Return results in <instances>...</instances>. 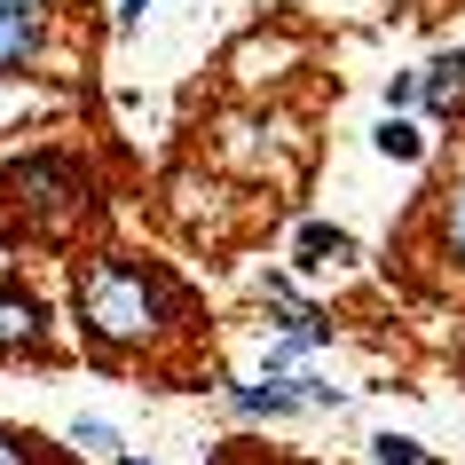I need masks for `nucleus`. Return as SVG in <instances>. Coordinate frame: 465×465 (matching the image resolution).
<instances>
[{
    "label": "nucleus",
    "mask_w": 465,
    "mask_h": 465,
    "mask_svg": "<svg viewBox=\"0 0 465 465\" xmlns=\"http://www.w3.org/2000/svg\"><path fill=\"white\" fill-rule=\"evenodd\" d=\"M72 331L79 347L111 363H158L173 340L197 331V292L166 261H143V252H87L72 261Z\"/></svg>",
    "instance_id": "obj_1"
},
{
    "label": "nucleus",
    "mask_w": 465,
    "mask_h": 465,
    "mask_svg": "<svg viewBox=\"0 0 465 465\" xmlns=\"http://www.w3.org/2000/svg\"><path fill=\"white\" fill-rule=\"evenodd\" d=\"M103 221V173L87 150H25L0 173V237L64 252Z\"/></svg>",
    "instance_id": "obj_2"
},
{
    "label": "nucleus",
    "mask_w": 465,
    "mask_h": 465,
    "mask_svg": "<svg viewBox=\"0 0 465 465\" xmlns=\"http://www.w3.org/2000/svg\"><path fill=\"white\" fill-rule=\"evenodd\" d=\"M55 355V316L48 300L16 284V276H0V363H48Z\"/></svg>",
    "instance_id": "obj_3"
},
{
    "label": "nucleus",
    "mask_w": 465,
    "mask_h": 465,
    "mask_svg": "<svg viewBox=\"0 0 465 465\" xmlns=\"http://www.w3.org/2000/svg\"><path fill=\"white\" fill-rule=\"evenodd\" d=\"M418 111L434 126H450V119H465V40L458 48H441L426 72H418Z\"/></svg>",
    "instance_id": "obj_4"
},
{
    "label": "nucleus",
    "mask_w": 465,
    "mask_h": 465,
    "mask_svg": "<svg viewBox=\"0 0 465 465\" xmlns=\"http://www.w3.org/2000/svg\"><path fill=\"white\" fill-rule=\"evenodd\" d=\"M48 64V16L0 8V79H32Z\"/></svg>",
    "instance_id": "obj_5"
},
{
    "label": "nucleus",
    "mask_w": 465,
    "mask_h": 465,
    "mask_svg": "<svg viewBox=\"0 0 465 465\" xmlns=\"http://www.w3.org/2000/svg\"><path fill=\"white\" fill-rule=\"evenodd\" d=\"M340 261H355V237H347L340 221H300L292 229V269L323 276V269H340Z\"/></svg>",
    "instance_id": "obj_6"
},
{
    "label": "nucleus",
    "mask_w": 465,
    "mask_h": 465,
    "mask_svg": "<svg viewBox=\"0 0 465 465\" xmlns=\"http://www.w3.org/2000/svg\"><path fill=\"white\" fill-rule=\"evenodd\" d=\"M434 252H441V261H450V269L465 276V166H458V173H450V182L434 190Z\"/></svg>",
    "instance_id": "obj_7"
},
{
    "label": "nucleus",
    "mask_w": 465,
    "mask_h": 465,
    "mask_svg": "<svg viewBox=\"0 0 465 465\" xmlns=\"http://www.w3.org/2000/svg\"><path fill=\"white\" fill-rule=\"evenodd\" d=\"M371 150L394 158V166H418V158H426V126H418V119H379V126H371Z\"/></svg>",
    "instance_id": "obj_8"
},
{
    "label": "nucleus",
    "mask_w": 465,
    "mask_h": 465,
    "mask_svg": "<svg viewBox=\"0 0 465 465\" xmlns=\"http://www.w3.org/2000/svg\"><path fill=\"white\" fill-rule=\"evenodd\" d=\"M72 450H87V458H103V465L126 458V441H119V426H111V418H79V426H72Z\"/></svg>",
    "instance_id": "obj_9"
},
{
    "label": "nucleus",
    "mask_w": 465,
    "mask_h": 465,
    "mask_svg": "<svg viewBox=\"0 0 465 465\" xmlns=\"http://www.w3.org/2000/svg\"><path fill=\"white\" fill-rule=\"evenodd\" d=\"M0 465H64L32 426H0Z\"/></svg>",
    "instance_id": "obj_10"
},
{
    "label": "nucleus",
    "mask_w": 465,
    "mask_h": 465,
    "mask_svg": "<svg viewBox=\"0 0 465 465\" xmlns=\"http://www.w3.org/2000/svg\"><path fill=\"white\" fill-rule=\"evenodd\" d=\"M371 465H426V441H411V434H371Z\"/></svg>",
    "instance_id": "obj_11"
},
{
    "label": "nucleus",
    "mask_w": 465,
    "mask_h": 465,
    "mask_svg": "<svg viewBox=\"0 0 465 465\" xmlns=\"http://www.w3.org/2000/svg\"><path fill=\"white\" fill-rule=\"evenodd\" d=\"M411 103H418V72H394L387 79V119H411Z\"/></svg>",
    "instance_id": "obj_12"
},
{
    "label": "nucleus",
    "mask_w": 465,
    "mask_h": 465,
    "mask_svg": "<svg viewBox=\"0 0 465 465\" xmlns=\"http://www.w3.org/2000/svg\"><path fill=\"white\" fill-rule=\"evenodd\" d=\"M143 16H150V0H119V8H111V32H119V40H134V32H143Z\"/></svg>",
    "instance_id": "obj_13"
},
{
    "label": "nucleus",
    "mask_w": 465,
    "mask_h": 465,
    "mask_svg": "<svg viewBox=\"0 0 465 465\" xmlns=\"http://www.w3.org/2000/svg\"><path fill=\"white\" fill-rule=\"evenodd\" d=\"M0 8H25V16H55L64 0H0Z\"/></svg>",
    "instance_id": "obj_14"
},
{
    "label": "nucleus",
    "mask_w": 465,
    "mask_h": 465,
    "mask_svg": "<svg viewBox=\"0 0 465 465\" xmlns=\"http://www.w3.org/2000/svg\"><path fill=\"white\" fill-rule=\"evenodd\" d=\"M119 465H150V458H134V450H126V458H119Z\"/></svg>",
    "instance_id": "obj_15"
},
{
    "label": "nucleus",
    "mask_w": 465,
    "mask_h": 465,
    "mask_svg": "<svg viewBox=\"0 0 465 465\" xmlns=\"http://www.w3.org/2000/svg\"><path fill=\"white\" fill-rule=\"evenodd\" d=\"M458 371H465V331H458Z\"/></svg>",
    "instance_id": "obj_16"
},
{
    "label": "nucleus",
    "mask_w": 465,
    "mask_h": 465,
    "mask_svg": "<svg viewBox=\"0 0 465 465\" xmlns=\"http://www.w3.org/2000/svg\"><path fill=\"white\" fill-rule=\"evenodd\" d=\"M426 465H434V458H426Z\"/></svg>",
    "instance_id": "obj_17"
}]
</instances>
